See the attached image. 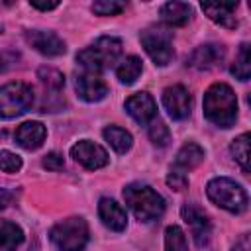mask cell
I'll return each mask as SVG.
<instances>
[{
	"label": "cell",
	"mask_w": 251,
	"mask_h": 251,
	"mask_svg": "<svg viewBox=\"0 0 251 251\" xmlns=\"http://www.w3.org/2000/svg\"><path fill=\"white\" fill-rule=\"evenodd\" d=\"M126 112L141 126L149 124L157 116V104L149 92H135L126 100Z\"/></svg>",
	"instance_id": "obj_14"
},
{
	"label": "cell",
	"mask_w": 251,
	"mask_h": 251,
	"mask_svg": "<svg viewBox=\"0 0 251 251\" xmlns=\"http://www.w3.org/2000/svg\"><path fill=\"white\" fill-rule=\"evenodd\" d=\"M8 204H10V192L0 188V210H4Z\"/></svg>",
	"instance_id": "obj_35"
},
{
	"label": "cell",
	"mask_w": 251,
	"mask_h": 251,
	"mask_svg": "<svg viewBox=\"0 0 251 251\" xmlns=\"http://www.w3.org/2000/svg\"><path fill=\"white\" fill-rule=\"evenodd\" d=\"M22 169V157L12 151H0V171L18 173Z\"/></svg>",
	"instance_id": "obj_29"
},
{
	"label": "cell",
	"mask_w": 251,
	"mask_h": 251,
	"mask_svg": "<svg viewBox=\"0 0 251 251\" xmlns=\"http://www.w3.org/2000/svg\"><path fill=\"white\" fill-rule=\"evenodd\" d=\"M229 149L243 173H249V133H241L239 137H235Z\"/></svg>",
	"instance_id": "obj_24"
},
{
	"label": "cell",
	"mask_w": 251,
	"mask_h": 251,
	"mask_svg": "<svg viewBox=\"0 0 251 251\" xmlns=\"http://www.w3.org/2000/svg\"><path fill=\"white\" fill-rule=\"evenodd\" d=\"M59 6V2H43V4H39V2H31V8H37V10H43V12H47V10H55Z\"/></svg>",
	"instance_id": "obj_34"
},
{
	"label": "cell",
	"mask_w": 251,
	"mask_h": 251,
	"mask_svg": "<svg viewBox=\"0 0 251 251\" xmlns=\"http://www.w3.org/2000/svg\"><path fill=\"white\" fill-rule=\"evenodd\" d=\"M202 159H204V149H202L198 143L188 141V143H184V145L178 149L171 171H176V173H180V175H186L188 171H192L194 167H198V165L202 163Z\"/></svg>",
	"instance_id": "obj_18"
},
{
	"label": "cell",
	"mask_w": 251,
	"mask_h": 251,
	"mask_svg": "<svg viewBox=\"0 0 251 251\" xmlns=\"http://www.w3.org/2000/svg\"><path fill=\"white\" fill-rule=\"evenodd\" d=\"M206 194L216 206H220V208H224L231 214L245 212L247 204H249L247 192L241 188V184H237L235 180H231L227 176L212 178L206 184Z\"/></svg>",
	"instance_id": "obj_4"
},
{
	"label": "cell",
	"mask_w": 251,
	"mask_h": 251,
	"mask_svg": "<svg viewBox=\"0 0 251 251\" xmlns=\"http://www.w3.org/2000/svg\"><path fill=\"white\" fill-rule=\"evenodd\" d=\"M192 16V8L186 2H167L161 6V18L169 25H184Z\"/></svg>",
	"instance_id": "obj_19"
},
{
	"label": "cell",
	"mask_w": 251,
	"mask_h": 251,
	"mask_svg": "<svg viewBox=\"0 0 251 251\" xmlns=\"http://www.w3.org/2000/svg\"><path fill=\"white\" fill-rule=\"evenodd\" d=\"M49 239L59 251H84L88 243V224L78 216L67 218L51 227Z\"/></svg>",
	"instance_id": "obj_5"
},
{
	"label": "cell",
	"mask_w": 251,
	"mask_h": 251,
	"mask_svg": "<svg viewBox=\"0 0 251 251\" xmlns=\"http://www.w3.org/2000/svg\"><path fill=\"white\" fill-rule=\"evenodd\" d=\"M167 184L173 188V190H184L188 186V176L186 175H180L176 171H171L167 175Z\"/></svg>",
	"instance_id": "obj_31"
},
{
	"label": "cell",
	"mask_w": 251,
	"mask_h": 251,
	"mask_svg": "<svg viewBox=\"0 0 251 251\" xmlns=\"http://www.w3.org/2000/svg\"><path fill=\"white\" fill-rule=\"evenodd\" d=\"M37 75H39L41 82H43L47 88L55 90V92H59V90L63 88V84H65V76H63V75H61L57 69H51V67H41Z\"/></svg>",
	"instance_id": "obj_26"
},
{
	"label": "cell",
	"mask_w": 251,
	"mask_h": 251,
	"mask_svg": "<svg viewBox=\"0 0 251 251\" xmlns=\"http://www.w3.org/2000/svg\"><path fill=\"white\" fill-rule=\"evenodd\" d=\"M43 167L49 169V171H61L65 167V159H63V155H59L55 151L53 153H47L43 157Z\"/></svg>",
	"instance_id": "obj_32"
},
{
	"label": "cell",
	"mask_w": 251,
	"mask_h": 251,
	"mask_svg": "<svg viewBox=\"0 0 251 251\" xmlns=\"http://www.w3.org/2000/svg\"><path fill=\"white\" fill-rule=\"evenodd\" d=\"M251 247H249V235L247 233H243L237 241H235V245L231 247V251H249Z\"/></svg>",
	"instance_id": "obj_33"
},
{
	"label": "cell",
	"mask_w": 251,
	"mask_h": 251,
	"mask_svg": "<svg viewBox=\"0 0 251 251\" xmlns=\"http://www.w3.org/2000/svg\"><path fill=\"white\" fill-rule=\"evenodd\" d=\"M45 135H47V129H45V126L41 122H24L16 129L18 145L27 149V151L39 149L43 145V141H45Z\"/></svg>",
	"instance_id": "obj_17"
},
{
	"label": "cell",
	"mask_w": 251,
	"mask_h": 251,
	"mask_svg": "<svg viewBox=\"0 0 251 251\" xmlns=\"http://www.w3.org/2000/svg\"><path fill=\"white\" fill-rule=\"evenodd\" d=\"M71 157L80 163L84 169L88 171H96V169H102L108 165V153L102 145L90 141V139H82V141H76L73 147H71Z\"/></svg>",
	"instance_id": "obj_9"
},
{
	"label": "cell",
	"mask_w": 251,
	"mask_h": 251,
	"mask_svg": "<svg viewBox=\"0 0 251 251\" xmlns=\"http://www.w3.org/2000/svg\"><path fill=\"white\" fill-rule=\"evenodd\" d=\"M141 71H143L141 59L135 57V55H129V57L122 59L120 65L116 67V75H118L120 82H124V84H133L137 80V76L141 75Z\"/></svg>",
	"instance_id": "obj_22"
},
{
	"label": "cell",
	"mask_w": 251,
	"mask_h": 251,
	"mask_svg": "<svg viewBox=\"0 0 251 251\" xmlns=\"http://www.w3.org/2000/svg\"><path fill=\"white\" fill-rule=\"evenodd\" d=\"M24 243V231L10 220H0V251H16Z\"/></svg>",
	"instance_id": "obj_20"
},
{
	"label": "cell",
	"mask_w": 251,
	"mask_h": 251,
	"mask_svg": "<svg viewBox=\"0 0 251 251\" xmlns=\"http://www.w3.org/2000/svg\"><path fill=\"white\" fill-rule=\"evenodd\" d=\"M25 41L35 49L39 51L41 55H47V57H59L67 51L65 47V41L53 33V31H45V29H31V31H25Z\"/></svg>",
	"instance_id": "obj_12"
},
{
	"label": "cell",
	"mask_w": 251,
	"mask_h": 251,
	"mask_svg": "<svg viewBox=\"0 0 251 251\" xmlns=\"http://www.w3.org/2000/svg\"><path fill=\"white\" fill-rule=\"evenodd\" d=\"M180 214H182V220L190 227V233L194 237V243L200 249L206 247L208 241H210V235H212V222L204 214V210L200 206H196V204H184L182 210H180Z\"/></svg>",
	"instance_id": "obj_8"
},
{
	"label": "cell",
	"mask_w": 251,
	"mask_h": 251,
	"mask_svg": "<svg viewBox=\"0 0 251 251\" xmlns=\"http://www.w3.org/2000/svg\"><path fill=\"white\" fill-rule=\"evenodd\" d=\"M149 139L157 145V147H165L171 139V133H169V127L161 122V120H153V124L149 126Z\"/></svg>",
	"instance_id": "obj_27"
},
{
	"label": "cell",
	"mask_w": 251,
	"mask_h": 251,
	"mask_svg": "<svg viewBox=\"0 0 251 251\" xmlns=\"http://www.w3.org/2000/svg\"><path fill=\"white\" fill-rule=\"evenodd\" d=\"M124 200L129 206V210L135 214V218L145 224L159 220L165 212L163 196L157 190H153L149 184H141V182L127 184L124 188Z\"/></svg>",
	"instance_id": "obj_2"
},
{
	"label": "cell",
	"mask_w": 251,
	"mask_h": 251,
	"mask_svg": "<svg viewBox=\"0 0 251 251\" xmlns=\"http://www.w3.org/2000/svg\"><path fill=\"white\" fill-rule=\"evenodd\" d=\"M126 8L124 2H116V0H98L92 4V12L98 16H116Z\"/></svg>",
	"instance_id": "obj_28"
},
{
	"label": "cell",
	"mask_w": 251,
	"mask_h": 251,
	"mask_svg": "<svg viewBox=\"0 0 251 251\" xmlns=\"http://www.w3.org/2000/svg\"><path fill=\"white\" fill-rule=\"evenodd\" d=\"M163 106L173 120H184L192 110V96L182 84H173L163 90Z\"/></svg>",
	"instance_id": "obj_11"
},
{
	"label": "cell",
	"mask_w": 251,
	"mask_h": 251,
	"mask_svg": "<svg viewBox=\"0 0 251 251\" xmlns=\"http://www.w3.org/2000/svg\"><path fill=\"white\" fill-rule=\"evenodd\" d=\"M33 106V90L25 82H8L0 86V118L12 120Z\"/></svg>",
	"instance_id": "obj_6"
},
{
	"label": "cell",
	"mask_w": 251,
	"mask_h": 251,
	"mask_svg": "<svg viewBox=\"0 0 251 251\" xmlns=\"http://www.w3.org/2000/svg\"><path fill=\"white\" fill-rule=\"evenodd\" d=\"M102 135H104V139L110 143V147H112L116 153H126V151H129V147H131V143H133L131 133H129L127 129L120 127V126H108V127H104Z\"/></svg>",
	"instance_id": "obj_21"
},
{
	"label": "cell",
	"mask_w": 251,
	"mask_h": 251,
	"mask_svg": "<svg viewBox=\"0 0 251 251\" xmlns=\"http://www.w3.org/2000/svg\"><path fill=\"white\" fill-rule=\"evenodd\" d=\"M165 251H188L186 235L178 226H169L165 229Z\"/></svg>",
	"instance_id": "obj_25"
},
{
	"label": "cell",
	"mask_w": 251,
	"mask_h": 251,
	"mask_svg": "<svg viewBox=\"0 0 251 251\" xmlns=\"http://www.w3.org/2000/svg\"><path fill=\"white\" fill-rule=\"evenodd\" d=\"M98 216L106 227L112 231H124L127 226V214L126 210L112 198H100L98 202Z\"/></svg>",
	"instance_id": "obj_15"
},
{
	"label": "cell",
	"mask_w": 251,
	"mask_h": 251,
	"mask_svg": "<svg viewBox=\"0 0 251 251\" xmlns=\"http://www.w3.org/2000/svg\"><path fill=\"white\" fill-rule=\"evenodd\" d=\"M139 41L155 65L165 67L173 61V33L163 25H149L141 31Z\"/></svg>",
	"instance_id": "obj_7"
},
{
	"label": "cell",
	"mask_w": 251,
	"mask_h": 251,
	"mask_svg": "<svg viewBox=\"0 0 251 251\" xmlns=\"http://www.w3.org/2000/svg\"><path fill=\"white\" fill-rule=\"evenodd\" d=\"M204 116L218 127H231L237 120L235 92L224 82L212 84L204 94Z\"/></svg>",
	"instance_id": "obj_1"
},
{
	"label": "cell",
	"mask_w": 251,
	"mask_h": 251,
	"mask_svg": "<svg viewBox=\"0 0 251 251\" xmlns=\"http://www.w3.org/2000/svg\"><path fill=\"white\" fill-rule=\"evenodd\" d=\"M75 90L84 102H100L108 94V84L100 76V73L82 71L75 78Z\"/></svg>",
	"instance_id": "obj_10"
},
{
	"label": "cell",
	"mask_w": 251,
	"mask_h": 251,
	"mask_svg": "<svg viewBox=\"0 0 251 251\" xmlns=\"http://www.w3.org/2000/svg\"><path fill=\"white\" fill-rule=\"evenodd\" d=\"M226 57V49L218 43H206V45H200L196 47L188 59H186V65L192 67V69H198V71H208V69H214L218 67Z\"/></svg>",
	"instance_id": "obj_13"
},
{
	"label": "cell",
	"mask_w": 251,
	"mask_h": 251,
	"mask_svg": "<svg viewBox=\"0 0 251 251\" xmlns=\"http://www.w3.org/2000/svg\"><path fill=\"white\" fill-rule=\"evenodd\" d=\"M120 55H122V39L112 37V35H102L92 45L78 51L76 61L84 67V71L100 73L112 67L120 59Z\"/></svg>",
	"instance_id": "obj_3"
},
{
	"label": "cell",
	"mask_w": 251,
	"mask_h": 251,
	"mask_svg": "<svg viewBox=\"0 0 251 251\" xmlns=\"http://www.w3.org/2000/svg\"><path fill=\"white\" fill-rule=\"evenodd\" d=\"M231 75L239 80H249L251 75V57H249V45L241 43L239 53L235 57V63L231 65Z\"/></svg>",
	"instance_id": "obj_23"
},
{
	"label": "cell",
	"mask_w": 251,
	"mask_h": 251,
	"mask_svg": "<svg viewBox=\"0 0 251 251\" xmlns=\"http://www.w3.org/2000/svg\"><path fill=\"white\" fill-rule=\"evenodd\" d=\"M18 61H20V53L10 51V49L0 51V73L10 71L12 67H16V65H18Z\"/></svg>",
	"instance_id": "obj_30"
},
{
	"label": "cell",
	"mask_w": 251,
	"mask_h": 251,
	"mask_svg": "<svg viewBox=\"0 0 251 251\" xmlns=\"http://www.w3.org/2000/svg\"><path fill=\"white\" fill-rule=\"evenodd\" d=\"M237 6H239L237 2H204L200 8L218 25L233 29L237 25V20H235V8Z\"/></svg>",
	"instance_id": "obj_16"
}]
</instances>
